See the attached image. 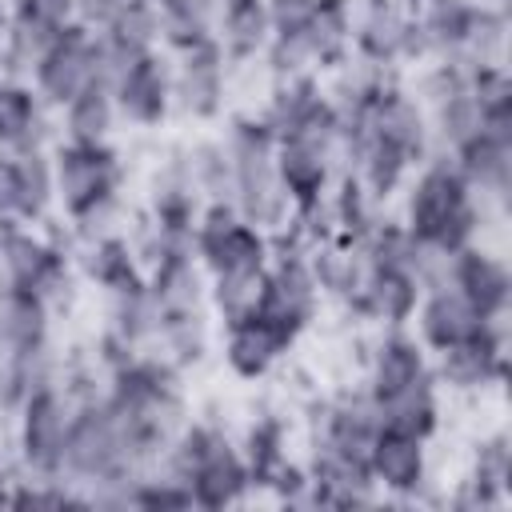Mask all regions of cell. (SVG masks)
I'll list each match as a JSON object with an SVG mask.
<instances>
[{
  "mask_svg": "<svg viewBox=\"0 0 512 512\" xmlns=\"http://www.w3.org/2000/svg\"><path fill=\"white\" fill-rule=\"evenodd\" d=\"M392 212L400 216V224L420 236V240H436L452 252L476 244V240H488L492 228H500L504 220H492L476 196L468 192V184L460 180L456 164H452V152L444 148H432L404 180Z\"/></svg>",
  "mask_w": 512,
  "mask_h": 512,
  "instance_id": "obj_1",
  "label": "cell"
},
{
  "mask_svg": "<svg viewBox=\"0 0 512 512\" xmlns=\"http://www.w3.org/2000/svg\"><path fill=\"white\" fill-rule=\"evenodd\" d=\"M172 60V120L216 128L232 112L236 68L216 36H200L168 52Z\"/></svg>",
  "mask_w": 512,
  "mask_h": 512,
  "instance_id": "obj_2",
  "label": "cell"
},
{
  "mask_svg": "<svg viewBox=\"0 0 512 512\" xmlns=\"http://www.w3.org/2000/svg\"><path fill=\"white\" fill-rule=\"evenodd\" d=\"M60 476L68 484H76L84 496L100 484L140 476L128 432L104 400H88V404L76 408V420H72V432H68V444H64Z\"/></svg>",
  "mask_w": 512,
  "mask_h": 512,
  "instance_id": "obj_3",
  "label": "cell"
},
{
  "mask_svg": "<svg viewBox=\"0 0 512 512\" xmlns=\"http://www.w3.org/2000/svg\"><path fill=\"white\" fill-rule=\"evenodd\" d=\"M56 176V212L68 220L100 200L124 196L132 184V160L120 144H56L52 148Z\"/></svg>",
  "mask_w": 512,
  "mask_h": 512,
  "instance_id": "obj_4",
  "label": "cell"
},
{
  "mask_svg": "<svg viewBox=\"0 0 512 512\" xmlns=\"http://www.w3.org/2000/svg\"><path fill=\"white\" fill-rule=\"evenodd\" d=\"M432 380L444 400H484L508 380V316L488 320L476 336L428 352Z\"/></svg>",
  "mask_w": 512,
  "mask_h": 512,
  "instance_id": "obj_5",
  "label": "cell"
},
{
  "mask_svg": "<svg viewBox=\"0 0 512 512\" xmlns=\"http://www.w3.org/2000/svg\"><path fill=\"white\" fill-rule=\"evenodd\" d=\"M80 400L64 388V380L44 384L24 396V404L12 416V440L24 472L32 476H60L64 464V444L72 432Z\"/></svg>",
  "mask_w": 512,
  "mask_h": 512,
  "instance_id": "obj_6",
  "label": "cell"
},
{
  "mask_svg": "<svg viewBox=\"0 0 512 512\" xmlns=\"http://www.w3.org/2000/svg\"><path fill=\"white\" fill-rule=\"evenodd\" d=\"M324 308L328 304L316 288L308 252L272 240V260L264 268V288H260V308L256 312H264L268 320H276L280 328H288L292 336L304 340L312 328H320Z\"/></svg>",
  "mask_w": 512,
  "mask_h": 512,
  "instance_id": "obj_7",
  "label": "cell"
},
{
  "mask_svg": "<svg viewBox=\"0 0 512 512\" xmlns=\"http://www.w3.org/2000/svg\"><path fill=\"white\" fill-rule=\"evenodd\" d=\"M300 348V336L268 320L264 312L216 324V356L236 384H268Z\"/></svg>",
  "mask_w": 512,
  "mask_h": 512,
  "instance_id": "obj_8",
  "label": "cell"
},
{
  "mask_svg": "<svg viewBox=\"0 0 512 512\" xmlns=\"http://www.w3.org/2000/svg\"><path fill=\"white\" fill-rule=\"evenodd\" d=\"M196 260L208 276L216 272H264L272 260V236L248 224L236 204H204L192 232Z\"/></svg>",
  "mask_w": 512,
  "mask_h": 512,
  "instance_id": "obj_9",
  "label": "cell"
},
{
  "mask_svg": "<svg viewBox=\"0 0 512 512\" xmlns=\"http://www.w3.org/2000/svg\"><path fill=\"white\" fill-rule=\"evenodd\" d=\"M352 52L384 76H408L424 60L416 44L412 8L400 0H376L364 16H356Z\"/></svg>",
  "mask_w": 512,
  "mask_h": 512,
  "instance_id": "obj_10",
  "label": "cell"
},
{
  "mask_svg": "<svg viewBox=\"0 0 512 512\" xmlns=\"http://www.w3.org/2000/svg\"><path fill=\"white\" fill-rule=\"evenodd\" d=\"M368 476L388 504H408L416 496V488H424L436 476L432 440H420V436L396 432V428H380L368 448Z\"/></svg>",
  "mask_w": 512,
  "mask_h": 512,
  "instance_id": "obj_11",
  "label": "cell"
},
{
  "mask_svg": "<svg viewBox=\"0 0 512 512\" xmlns=\"http://www.w3.org/2000/svg\"><path fill=\"white\" fill-rule=\"evenodd\" d=\"M116 112L128 132H164L172 124V60L164 48L144 52L116 84Z\"/></svg>",
  "mask_w": 512,
  "mask_h": 512,
  "instance_id": "obj_12",
  "label": "cell"
},
{
  "mask_svg": "<svg viewBox=\"0 0 512 512\" xmlns=\"http://www.w3.org/2000/svg\"><path fill=\"white\" fill-rule=\"evenodd\" d=\"M428 348L416 340L412 328H372L368 344H364V368H360V384L372 396L396 392L420 376H428Z\"/></svg>",
  "mask_w": 512,
  "mask_h": 512,
  "instance_id": "obj_13",
  "label": "cell"
},
{
  "mask_svg": "<svg viewBox=\"0 0 512 512\" xmlns=\"http://www.w3.org/2000/svg\"><path fill=\"white\" fill-rule=\"evenodd\" d=\"M28 84L40 96V104L52 112H60L84 88H92V32L80 24L64 28Z\"/></svg>",
  "mask_w": 512,
  "mask_h": 512,
  "instance_id": "obj_14",
  "label": "cell"
},
{
  "mask_svg": "<svg viewBox=\"0 0 512 512\" xmlns=\"http://www.w3.org/2000/svg\"><path fill=\"white\" fill-rule=\"evenodd\" d=\"M448 280L476 304L484 320H500L512 312V272H508L504 252L492 240H476L460 248Z\"/></svg>",
  "mask_w": 512,
  "mask_h": 512,
  "instance_id": "obj_15",
  "label": "cell"
},
{
  "mask_svg": "<svg viewBox=\"0 0 512 512\" xmlns=\"http://www.w3.org/2000/svg\"><path fill=\"white\" fill-rule=\"evenodd\" d=\"M488 320L476 312V304L448 280V284H436V288H424L420 292V304L412 312V332L416 340L428 348V352H440L448 344H460L468 336H476Z\"/></svg>",
  "mask_w": 512,
  "mask_h": 512,
  "instance_id": "obj_16",
  "label": "cell"
},
{
  "mask_svg": "<svg viewBox=\"0 0 512 512\" xmlns=\"http://www.w3.org/2000/svg\"><path fill=\"white\" fill-rule=\"evenodd\" d=\"M56 140H60L56 112L40 104L32 84L0 76V152L56 148Z\"/></svg>",
  "mask_w": 512,
  "mask_h": 512,
  "instance_id": "obj_17",
  "label": "cell"
},
{
  "mask_svg": "<svg viewBox=\"0 0 512 512\" xmlns=\"http://www.w3.org/2000/svg\"><path fill=\"white\" fill-rule=\"evenodd\" d=\"M64 244V240H60ZM84 288L96 292V296H112V292H124L132 284L144 280V268L128 244L124 232L116 236H100V240H80V244H64Z\"/></svg>",
  "mask_w": 512,
  "mask_h": 512,
  "instance_id": "obj_18",
  "label": "cell"
},
{
  "mask_svg": "<svg viewBox=\"0 0 512 512\" xmlns=\"http://www.w3.org/2000/svg\"><path fill=\"white\" fill-rule=\"evenodd\" d=\"M368 396H372V392H368ZM372 404H376L380 428L412 432V436H420V440H436V436L444 432V420H448V416H444L448 400H444V392L436 388L432 372L420 376V380H412V384H404V388H396V392L372 396Z\"/></svg>",
  "mask_w": 512,
  "mask_h": 512,
  "instance_id": "obj_19",
  "label": "cell"
},
{
  "mask_svg": "<svg viewBox=\"0 0 512 512\" xmlns=\"http://www.w3.org/2000/svg\"><path fill=\"white\" fill-rule=\"evenodd\" d=\"M308 264H312L316 288H320V296H324L328 308H348L352 296L360 292L368 268H372L364 244H360L356 236H344V232L320 240V244L308 252Z\"/></svg>",
  "mask_w": 512,
  "mask_h": 512,
  "instance_id": "obj_20",
  "label": "cell"
},
{
  "mask_svg": "<svg viewBox=\"0 0 512 512\" xmlns=\"http://www.w3.org/2000/svg\"><path fill=\"white\" fill-rule=\"evenodd\" d=\"M148 352L156 360H164L168 368H176L180 376H192L212 352H216V320L208 308H192V312H164L156 340L148 344Z\"/></svg>",
  "mask_w": 512,
  "mask_h": 512,
  "instance_id": "obj_21",
  "label": "cell"
},
{
  "mask_svg": "<svg viewBox=\"0 0 512 512\" xmlns=\"http://www.w3.org/2000/svg\"><path fill=\"white\" fill-rule=\"evenodd\" d=\"M160 320H164V304L156 300L148 276L124 292H112V296H100V328L116 332L120 340H128L132 348L148 352V344L156 340L160 332Z\"/></svg>",
  "mask_w": 512,
  "mask_h": 512,
  "instance_id": "obj_22",
  "label": "cell"
},
{
  "mask_svg": "<svg viewBox=\"0 0 512 512\" xmlns=\"http://www.w3.org/2000/svg\"><path fill=\"white\" fill-rule=\"evenodd\" d=\"M276 176L284 184V192L292 196V204H308V200H324L340 176V164L300 140H280L276 144Z\"/></svg>",
  "mask_w": 512,
  "mask_h": 512,
  "instance_id": "obj_23",
  "label": "cell"
},
{
  "mask_svg": "<svg viewBox=\"0 0 512 512\" xmlns=\"http://www.w3.org/2000/svg\"><path fill=\"white\" fill-rule=\"evenodd\" d=\"M56 128H60L64 144H116V132L124 124H120V112H116V96L108 88L92 84L56 112Z\"/></svg>",
  "mask_w": 512,
  "mask_h": 512,
  "instance_id": "obj_24",
  "label": "cell"
},
{
  "mask_svg": "<svg viewBox=\"0 0 512 512\" xmlns=\"http://www.w3.org/2000/svg\"><path fill=\"white\" fill-rule=\"evenodd\" d=\"M216 40L224 44L228 60L236 68H256L268 40H272V24L264 12V0H224L220 4V24H216Z\"/></svg>",
  "mask_w": 512,
  "mask_h": 512,
  "instance_id": "obj_25",
  "label": "cell"
},
{
  "mask_svg": "<svg viewBox=\"0 0 512 512\" xmlns=\"http://www.w3.org/2000/svg\"><path fill=\"white\" fill-rule=\"evenodd\" d=\"M148 284L164 312H192L208 308V272L196 260V252H172L148 268Z\"/></svg>",
  "mask_w": 512,
  "mask_h": 512,
  "instance_id": "obj_26",
  "label": "cell"
},
{
  "mask_svg": "<svg viewBox=\"0 0 512 512\" xmlns=\"http://www.w3.org/2000/svg\"><path fill=\"white\" fill-rule=\"evenodd\" d=\"M476 0H416L412 4V24H416V44L424 60L456 52L468 20H472ZM420 60V64H424Z\"/></svg>",
  "mask_w": 512,
  "mask_h": 512,
  "instance_id": "obj_27",
  "label": "cell"
},
{
  "mask_svg": "<svg viewBox=\"0 0 512 512\" xmlns=\"http://www.w3.org/2000/svg\"><path fill=\"white\" fill-rule=\"evenodd\" d=\"M48 336H56L52 308L24 288H4L0 292V356L28 348V344H40Z\"/></svg>",
  "mask_w": 512,
  "mask_h": 512,
  "instance_id": "obj_28",
  "label": "cell"
},
{
  "mask_svg": "<svg viewBox=\"0 0 512 512\" xmlns=\"http://www.w3.org/2000/svg\"><path fill=\"white\" fill-rule=\"evenodd\" d=\"M464 64H504L508 56V8H492V4H480L472 8V20L456 44V52Z\"/></svg>",
  "mask_w": 512,
  "mask_h": 512,
  "instance_id": "obj_29",
  "label": "cell"
},
{
  "mask_svg": "<svg viewBox=\"0 0 512 512\" xmlns=\"http://www.w3.org/2000/svg\"><path fill=\"white\" fill-rule=\"evenodd\" d=\"M56 28H44L36 20L12 16L8 20V36H4V60H0V76L8 80H32V72L40 68V60L48 56V48L56 44Z\"/></svg>",
  "mask_w": 512,
  "mask_h": 512,
  "instance_id": "obj_30",
  "label": "cell"
},
{
  "mask_svg": "<svg viewBox=\"0 0 512 512\" xmlns=\"http://www.w3.org/2000/svg\"><path fill=\"white\" fill-rule=\"evenodd\" d=\"M260 68L268 80H308V76H324L320 52L308 40V32H272Z\"/></svg>",
  "mask_w": 512,
  "mask_h": 512,
  "instance_id": "obj_31",
  "label": "cell"
},
{
  "mask_svg": "<svg viewBox=\"0 0 512 512\" xmlns=\"http://www.w3.org/2000/svg\"><path fill=\"white\" fill-rule=\"evenodd\" d=\"M264 272H216L208 276V312L216 324L252 316L260 308Z\"/></svg>",
  "mask_w": 512,
  "mask_h": 512,
  "instance_id": "obj_32",
  "label": "cell"
},
{
  "mask_svg": "<svg viewBox=\"0 0 512 512\" xmlns=\"http://www.w3.org/2000/svg\"><path fill=\"white\" fill-rule=\"evenodd\" d=\"M464 476L476 480V484H484L488 492H496V496H504V500L512 496V440H508L504 428L476 436Z\"/></svg>",
  "mask_w": 512,
  "mask_h": 512,
  "instance_id": "obj_33",
  "label": "cell"
},
{
  "mask_svg": "<svg viewBox=\"0 0 512 512\" xmlns=\"http://www.w3.org/2000/svg\"><path fill=\"white\" fill-rule=\"evenodd\" d=\"M304 32H308V40L316 44L320 64H324V72H328L332 64H340V60L352 52V32H356V20H352V12H348L340 0H320Z\"/></svg>",
  "mask_w": 512,
  "mask_h": 512,
  "instance_id": "obj_34",
  "label": "cell"
},
{
  "mask_svg": "<svg viewBox=\"0 0 512 512\" xmlns=\"http://www.w3.org/2000/svg\"><path fill=\"white\" fill-rule=\"evenodd\" d=\"M428 124H432V144L444 148V152H456V148H464L480 132V104L464 88V92L448 96L444 104H436L428 112Z\"/></svg>",
  "mask_w": 512,
  "mask_h": 512,
  "instance_id": "obj_35",
  "label": "cell"
},
{
  "mask_svg": "<svg viewBox=\"0 0 512 512\" xmlns=\"http://www.w3.org/2000/svg\"><path fill=\"white\" fill-rule=\"evenodd\" d=\"M140 60V52H132L124 40H116L112 32H92V84L116 92V84L128 76V68Z\"/></svg>",
  "mask_w": 512,
  "mask_h": 512,
  "instance_id": "obj_36",
  "label": "cell"
},
{
  "mask_svg": "<svg viewBox=\"0 0 512 512\" xmlns=\"http://www.w3.org/2000/svg\"><path fill=\"white\" fill-rule=\"evenodd\" d=\"M12 16H24L44 28L64 32L76 24V0H12Z\"/></svg>",
  "mask_w": 512,
  "mask_h": 512,
  "instance_id": "obj_37",
  "label": "cell"
},
{
  "mask_svg": "<svg viewBox=\"0 0 512 512\" xmlns=\"http://www.w3.org/2000/svg\"><path fill=\"white\" fill-rule=\"evenodd\" d=\"M320 0H264L272 32H304Z\"/></svg>",
  "mask_w": 512,
  "mask_h": 512,
  "instance_id": "obj_38",
  "label": "cell"
},
{
  "mask_svg": "<svg viewBox=\"0 0 512 512\" xmlns=\"http://www.w3.org/2000/svg\"><path fill=\"white\" fill-rule=\"evenodd\" d=\"M124 8L128 0H76V24L88 32H108Z\"/></svg>",
  "mask_w": 512,
  "mask_h": 512,
  "instance_id": "obj_39",
  "label": "cell"
},
{
  "mask_svg": "<svg viewBox=\"0 0 512 512\" xmlns=\"http://www.w3.org/2000/svg\"><path fill=\"white\" fill-rule=\"evenodd\" d=\"M0 224H20V188L8 152H0Z\"/></svg>",
  "mask_w": 512,
  "mask_h": 512,
  "instance_id": "obj_40",
  "label": "cell"
},
{
  "mask_svg": "<svg viewBox=\"0 0 512 512\" xmlns=\"http://www.w3.org/2000/svg\"><path fill=\"white\" fill-rule=\"evenodd\" d=\"M400 4H408V8H412V4H416V0H400Z\"/></svg>",
  "mask_w": 512,
  "mask_h": 512,
  "instance_id": "obj_41",
  "label": "cell"
}]
</instances>
